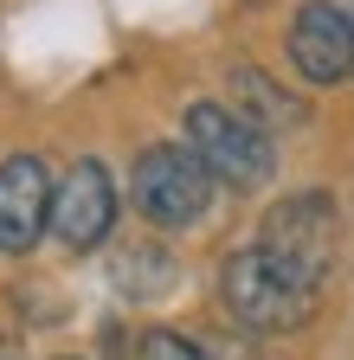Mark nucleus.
<instances>
[{
  "label": "nucleus",
  "mask_w": 354,
  "mask_h": 360,
  "mask_svg": "<svg viewBox=\"0 0 354 360\" xmlns=\"http://www.w3.org/2000/svg\"><path fill=\"white\" fill-rule=\"evenodd\" d=\"M219 296H226V309L239 315L245 328L284 335V328H303L309 315H316V296L322 290H309L296 270H284L271 251L245 245V251L226 257V270H219Z\"/></svg>",
  "instance_id": "nucleus-1"
},
{
  "label": "nucleus",
  "mask_w": 354,
  "mask_h": 360,
  "mask_svg": "<svg viewBox=\"0 0 354 360\" xmlns=\"http://www.w3.org/2000/svg\"><path fill=\"white\" fill-rule=\"evenodd\" d=\"M258 251H271L284 270H296L309 290H322L335 277V264H341V212H335V200L329 193H290V200H277L271 212H264Z\"/></svg>",
  "instance_id": "nucleus-2"
},
{
  "label": "nucleus",
  "mask_w": 354,
  "mask_h": 360,
  "mask_svg": "<svg viewBox=\"0 0 354 360\" xmlns=\"http://www.w3.org/2000/svg\"><path fill=\"white\" fill-rule=\"evenodd\" d=\"M129 200H136V212L148 225L181 232V225L206 219V206H213V174L200 167V155L187 142H155V148L136 155V167H129Z\"/></svg>",
  "instance_id": "nucleus-3"
},
{
  "label": "nucleus",
  "mask_w": 354,
  "mask_h": 360,
  "mask_svg": "<svg viewBox=\"0 0 354 360\" xmlns=\"http://www.w3.org/2000/svg\"><path fill=\"white\" fill-rule=\"evenodd\" d=\"M187 148L200 155V167L226 187H264L277 174V148L258 122H245L232 103H194L187 110Z\"/></svg>",
  "instance_id": "nucleus-4"
},
{
  "label": "nucleus",
  "mask_w": 354,
  "mask_h": 360,
  "mask_svg": "<svg viewBox=\"0 0 354 360\" xmlns=\"http://www.w3.org/2000/svg\"><path fill=\"white\" fill-rule=\"evenodd\" d=\"M46 232L65 251H97L116 232V180L103 161H71V174L52 180V225Z\"/></svg>",
  "instance_id": "nucleus-5"
},
{
  "label": "nucleus",
  "mask_w": 354,
  "mask_h": 360,
  "mask_svg": "<svg viewBox=\"0 0 354 360\" xmlns=\"http://www.w3.org/2000/svg\"><path fill=\"white\" fill-rule=\"evenodd\" d=\"M290 65L303 84H341L354 77V20L335 0H303L290 20Z\"/></svg>",
  "instance_id": "nucleus-6"
},
{
  "label": "nucleus",
  "mask_w": 354,
  "mask_h": 360,
  "mask_svg": "<svg viewBox=\"0 0 354 360\" xmlns=\"http://www.w3.org/2000/svg\"><path fill=\"white\" fill-rule=\"evenodd\" d=\"M52 225V167L39 155L0 161V251H32Z\"/></svg>",
  "instance_id": "nucleus-7"
},
{
  "label": "nucleus",
  "mask_w": 354,
  "mask_h": 360,
  "mask_svg": "<svg viewBox=\"0 0 354 360\" xmlns=\"http://www.w3.org/2000/svg\"><path fill=\"white\" fill-rule=\"evenodd\" d=\"M232 97H239L232 110H239L245 122H258L264 135H271V129H296V122H303V103L284 97V90L264 77L258 65H239V71H232Z\"/></svg>",
  "instance_id": "nucleus-8"
},
{
  "label": "nucleus",
  "mask_w": 354,
  "mask_h": 360,
  "mask_svg": "<svg viewBox=\"0 0 354 360\" xmlns=\"http://www.w3.org/2000/svg\"><path fill=\"white\" fill-rule=\"evenodd\" d=\"M136 360H213V354L200 341H187V335H174V328H148L136 341Z\"/></svg>",
  "instance_id": "nucleus-9"
},
{
  "label": "nucleus",
  "mask_w": 354,
  "mask_h": 360,
  "mask_svg": "<svg viewBox=\"0 0 354 360\" xmlns=\"http://www.w3.org/2000/svg\"><path fill=\"white\" fill-rule=\"evenodd\" d=\"M65 360H77V354H65Z\"/></svg>",
  "instance_id": "nucleus-10"
}]
</instances>
